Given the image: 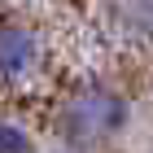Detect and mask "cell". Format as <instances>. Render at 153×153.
Returning <instances> with one entry per match:
<instances>
[{"label": "cell", "mask_w": 153, "mask_h": 153, "mask_svg": "<svg viewBox=\"0 0 153 153\" xmlns=\"http://www.w3.org/2000/svg\"><path fill=\"white\" fill-rule=\"evenodd\" d=\"M131 123V105L109 88H83L61 109V136L70 144H105L123 136Z\"/></svg>", "instance_id": "obj_1"}, {"label": "cell", "mask_w": 153, "mask_h": 153, "mask_svg": "<svg viewBox=\"0 0 153 153\" xmlns=\"http://www.w3.org/2000/svg\"><path fill=\"white\" fill-rule=\"evenodd\" d=\"M39 61V39L31 26L22 22H0V83L13 88V83H26L31 70Z\"/></svg>", "instance_id": "obj_2"}, {"label": "cell", "mask_w": 153, "mask_h": 153, "mask_svg": "<svg viewBox=\"0 0 153 153\" xmlns=\"http://www.w3.org/2000/svg\"><path fill=\"white\" fill-rule=\"evenodd\" d=\"M0 153H31V136L18 123H0Z\"/></svg>", "instance_id": "obj_3"}, {"label": "cell", "mask_w": 153, "mask_h": 153, "mask_svg": "<svg viewBox=\"0 0 153 153\" xmlns=\"http://www.w3.org/2000/svg\"><path fill=\"white\" fill-rule=\"evenodd\" d=\"M66 153H74V149H66Z\"/></svg>", "instance_id": "obj_4"}]
</instances>
